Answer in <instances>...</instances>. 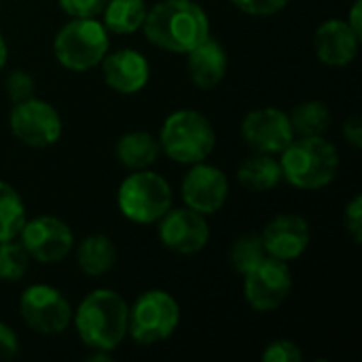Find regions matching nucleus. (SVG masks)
<instances>
[{
	"label": "nucleus",
	"instance_id": "obj_1",
	"mask_svg": "<svg viewBox=\"0 0 362 362\" xmlns=\"http://www.w3.org/2000/svg\"><path fill=\"white\" fill-rule=\"evenodd\" d=\"M144 36L170 53H189L210 36V19L195 0H161L146 11Z\"/></svg>",
	"mask_w": 362,
	"mask_h": 362
},
{
	"label": "nucleus",
	"instance_id": "obj_2",
	"mask_svg": "<svg viewBox=\"0 0 362 362\" xmlns=\"http://www.w3.org/2000/svg\"><path fill=\"white\" fill-rule=\"evenodd\" d=\"M74 329L89 350L112 352L127 335L129 305L110 288H95L85 295L72 314Z\"/></svg>",
	"mask_w": 362,
	"mask_h": 362
},
{
	"label": "nucleus",
	"instance_id": "obj_3",
	"mask_svg": "<svg viewBox=\"0 0 362 362\" xmlns=\"http://www.w3.org/2000/svg\"><path fill=\"white\" fill-rule=\"evenodd\" d=\"M278 161L282 178L301 191L322 189L339 172V151L325 136H295Z\"/></svg>",
	"mask_w": 362,
	"mask_h": 362
},
{
	"label": "nucleus",
	"instance_id": "obj_4",
	"mask_svg": "<svg viewBox=\"0 0 362 362\" xmlns=\"http://www.w3.org/2000/svg\"><path fill=\"white\" fill-rule=\"evenodd\" d=\"M159 146L172 161L193 165L212 155L216 132L206 115L189 108L176 110L161 125Z\"/></svg>",
	"mask_w": 362,
	"mask_h": 362
},
{
	"label": "nucleus",
	"instance_id": "obj_5",
	"mask_svg": "<svg viewBox=\"0 0 362 362\" xmlns=\"http://www.w3.org/2000/svg\"><path fill=\"white\" fill-rule=\"evenodd\" d=\"M108 30L95 17H72L59 28L53 38L55 59L74 72L91 70L100 66L108 53Z\"/></svg>",
	"mask_w": 362,
	"mask_h": 362
},
{
	"label": "nucleus",
	"instance_id": "obj_6",
	"mask_svg": "<svg viewBox=\"0 0 362 362\" xmlns=\"http://www.w3.org/2000/svg\"><path fill=\"white\" fill-rule=\"evenodd\" d=\"M172 202L170 182L151 170L132 172L117 191L119 212L136 225H155L172 208Z\"/></svg>",
	"mask_w": 362,
	"mask_h": 362
},
{
	"label": "nucleus",
	"instance_id": "obj_7",
	"mask_svg": "<svg viewBox=\"0 0 362 362\" xmlns=\"http://www.w3.org/2000/svg\"><path fill=\"white\" fill-rule=\"evenodd\" d=\"M180 325V305L168 291H146L129 305L127 335L138 346H153L174 335Z\"/></svg>",
	"mask_w": 362,
	"mask_h": 362
},
{
	"label": "nucleus",
	"instance_id": "obj_8",
	"mask_svg": "<svg viewBox=\"0 0 362 362\" xmlns=\"http://www.w3.org/2000/svg\"><path fill=\"white\" fill-rule=\"evenodd\" d=\"M21 320L40 335H62L72 322L68 299L49 284H32L19 297Z\"/></svg>",
	"mask_w": 362,
	"mask_h": 362
},
{
	"label": "nucleus",
	"instance_id": "obj_9",
	"mask_svg": "<svg viewBox=\"0 0 362 362\" xmlns=\"http://www.w3.org/2000/svg\"><path fill=\"white\" fill-rule=\"evenodd\" d=\"M8 125L13 136L32 148L53 146L62 138V117L59 112L45 100L28 98L23 102H15L8 115Z\"/></svg>",
	"mask_w": 362,
	"mask_h": 362
},
{
	"label": "nucleus",
	"instance_id": "obj_10",
	"mask_svg": "<svg viewBox=\"0 0 362 362\" xmlns=\"http://www.w3.org/2000/svg\"><path fill=\"white\" fill-rule=\"evenodd\" d=\"M293 288V274L286 261L265 257L257 267L244 274V297L255 312L278 310Z\"/></svg>",
	"mask_w": 362,
	"mask_h": 362
},
{
	"label": "nucleus",
	"instance_id": "obj_11",
	"mask_svg": "<svg viewBox=\"0 0 362 362\" xmlns=\"http://www.w3.org/2000/svg\"><path fill=\"white\" fill-rule=\"evenodd\" d=\"M19 242L28 250L30 259L42 265L64 261L74 248L72 229L57 216H36L25 221L19 231Z\"/></svg>",
	"mask_w": 362,
	"mask_h": 362
},
{
	"label": "nucleus",
	"instance_id": "obj_12",
	"mask_svg": "<svg viewBox=\"0 0 362 362\" xmlns=\"http://www.w3.org/2000/svg\"><path fill=\"white\" fill-rule=\"evenodd\" d=\"M180 193L187 208L204 216L216 214L229 197V180L221 168L199 161L185 174Z\"/></svg>",
	"mask_w": 362,
	"mask_h": 362
},
{
	"label": "nucleus",
	"instance_id": "obj_13",
	"mask_svg": "<svg viewBox=\"0 0 362 362\" xmlns=\"http://www.w3.org/2000/svg\"><path fill=\"white\" fill-rule=\"evenodd\" d=\"M157 223L161 244L176 255H197L210 240L206 216L187 206L170 208Z\"/></svg>",
	"mask_w": 362,
	"mask_h": 362
},
{
	"label": "nucleus",
	"instance_id": "obj_14",
	"mask_svg": "<svg viewBox=\"0 0 362 362\" xmlns=\"http://www.w3.org/2000/svg\"><path fill=\"white\" fill-rule=\"evenodd\" d=\"M242 136L255 153L280 155L295 138L288 112L265 106L250 110L242 121Z\"/></svg>",
	"mask_w": 362,
	"mask_h": 362
},
{
	"label": "nucleus",
	"instance_id": "obj_15",
	"mask_svg": "<svg viewBox=\"0 0 362 362\" xmlns=\"http://www.w3.org/2000/svg\"><path fill=\"white\" fill-rule=\"evenodd\" d=\"M261 240L267 250V257L291 263L308 250L312 233L308 221L301 214L284 212L267 223L261 233Z\"/></svg>",
	"mask_w": 362,
	"mask_h": 362
},
{
	"label": "nucleus",
	"instance_id": "obj_16",
	"mask_svg": "<svg viewBox=\"0 0 362 362\" xmlns=\"http://www.w3.org/2000/svg\"><path fill=\"white\" fill-rule=\"evenodd\" d=\"M100 64L106 85L123 95L142 91L151 78V66L146 57L136 49H119L106 53Z\"/></svg>",
	"mask_w": 362,
	"mask_h": 362
},
{
	"label": "nucleus",
	"instance_id": "obj_17",
	"mask_svg": "<svg viewBox=\"0 0 362 362\" xmlns=\"http://www.w3.org/2000/svg\"><path fill=\"white\" fill-rule=\"evenodd\" d=\"M361 36L350 28L346 19H327L318 25L314 34L316 57L333 68H344L352 64L358 55Z\"/></svg>",
	"mask_w": 362,
	"mask_h": 362
},
{
	"label": "nucleus",
	"instance_id": "obj_18",
	"mask_svg": "<svg viewBox=\"0 0 362 362\" xmlns=\"http://www.w3.org/2000/svg\"><path fill=\"white\" fill-rule=\"evenodd\" d=\"M187 72L195 87L212 89L227 74V51L225 47L208 36L195 49L187 53Z\"/></svg>",
	"mask_w": 362,
	"mask_h": 362
},
{
	"label": "nucleus",
	"instance_id": "obj_19",
	"mask_svg": "<svg viewBox=\"0 0 362 362\" xmlns=\"http://www.w3.org/2000/svg\"><path fill=\"white\" fill-rule=\"evenodd\" d=\"M115 153L123 168L136 172V170H148L159 159L161 146L153 134L136 129V132H127L119 138Z\"/></svg>",
	"mask_w": 362,
	"mask_h": 362
},
{
	"label": "nucleus",
	"instance_id": "obj_20",
	"mask_svg": "<svg viewBox=\"0 0 362 362\" xmlns=\"http://www.w3.org/2000/svg\"><path fill=\"white\" fill-rule=\"evenodd\" d=\"M280 180H282V170L276 155L252 153L238 168V182L255 193L272 191L274 187H278Z\"/></svg>",
	"mask_w": 362,
	"mask_h": 362
},
{
	"label": "nucleus",
	"instance_id": "obj_21",
	"mask_svg": "<svg viewBox=\"0 0 362 362\" xmlns=\"http://www.w3.org/2000/svg\"><path fill=\"white\" fill-rule=\"evenodd\" d=\"M76 263H78L81 272L91 278L104 276L117 263V246L112 244L110 238H106L102 233L87 235L76 246Z\"/></svg>",
	"mask_w": 362,
	"mask_h": 362
},
{
	"label": "nucleus",
	"instance_id": "obj_22",
	"mask_svg": "<svg viewBox=\"0 0 362 362\" xmlns=\"http://www.w3.org/2000/svg\"><path fill=\"white\" fill-rule=\"evenodd\" d=\"M146 11L148 8L144 0H108L102 11V23L112 34H134L142 30Z\"/></svg>",
	"mask_w": 362,
	"mask_h": 362
},
{
	"label": "nucleus",
	"instance_id": "obj_23",
	"mask_svg": "<svg viewBox=\"0 0 362 362\" xmlns=\"http://www.w3.org/2000/svg\"><path fill=\"white\" fill-rule=\"evenodd\" d=\"M288 119L295 136H325L331 127V110L320 100H305L297 104L288 112Z\"/></svg>",
	"mask_w": 362,
	"mask_h": 362
},
{
	"label": "nucleus",
	"instance_id": "obj_24",
	"mask_svg": "<svg viewBox=\"0 0 362 362\" xmlns=\"http://www.w3.org/2000/svg\"><path fill=\"white\" fill-rule=\"evenodd\" d=\"M25 216V206L19 193L4 180H0V242L19 238Z\"/></svg>",
	"mask_w": 362,
	"mask_h": 362
},
{
	"label": "nucleus",
	"instance_id": "obj_25",
	"mask_svg": "<svg viewBox=\"0 0 362 362\" xmlns=\"http://www.w3.org/2000/svg\"><path fill=\"white\" fill-rule=\"evenodd\" d=\"M229 257H231L233 269L240 276H244V274H248L252 267H257L267 257V250L263 246L261 235H257V233H244V235L235 238Z\"/></svg>",
	"mask_w": 362,
	"mask_h": 362
},
{
	"label": "nucleus",
	"instance_id": "obj_26",
	"mask_svg": "<svg viewBox=\"0 0 362 362\" xmlns=\"http://www.w3.org/2000/svg\"><path fill=\"white\" fill-rule=\"evenodd\" d=\"M30 261L32 259L28 250L17 238L0 242V280L2 282H19L25 276Z\"/></svg>",
	"mask_w": 362,
	"mask_h": 362
},
{
	"label": "nucleus",
	"instance_id": "obj_27",
	"mask_svg": "<svg viewBox=\"0 0 362 362\" xmlns=\"http://www.w3.org/2000/svg\"><path fill=\"white\" fill-rule=\"evenodd\" d=\"M4 89H6V95L11 98V102L15 104V102H23V100L32 98L34 89H36V83H34L30 72L13 70L4 81Z\"/></svg>",
	"mask_w": 362,
	"mask_h": 362
},
{
	"label": "nucleus",
	"instance_id": "obj_28",
	"mask_svg": "<svg viewBox=\"0 0 362 362\" xmlns=\"http://www.w3.org/2000/svg\"><path fill=\"white\" fill-rule=\"evenodd\" d=\"M261 358H263V362H301L303 361V352L291 339H276L265 348Z\"/></svg>",
	"mask_w": 362,
	"mask_h": 362
},
{
	"label": "nucleus",
	"instance_id": "obj_29",
	"mask_svg": "<svg viewBox=\"0 0 362 362\" xmlns=\"http://www.w3.org/2000/svg\"><path fill=\"white\" fill-rule=\"evenodd\" d=\"M242 13L246 15H257V17H267L274 13H280L288 0H231Z\"/></svg>",
	"mask_w": 362,
	"mask_h": 362
},
{
	"label": "nucleus",
	"instance_id": "obj_30",
	"mask_svg": "<svg viewBox=\"0 0 362 362\" xmlns=\"http://www.w3.org/2000/svg\"><path fill=\"white\" fill-rule=\"evenodd\" d=\"M64 13L70 17H98L108 0H57Z\"/></svg>",
	"mask_w": 362,
	"mask_h": 362
},
{
	"label": "nucleus",
	"instance_id": "obj_31",
	"mask_svg": "<svg viewBox=\"0 0 362 362\" xmlns=\"http://www.w3.org/2000/svg\"><path fill=\"white\" fill-rule=\"evenodd\" d=\"M344 223L348 233L352 235L354 244L362 242V195H354L352 202L346 206V214H344Z\"/></svg>",
	"mask_w": 362,
	"mask_h": 362
},
{
	"label": "nucleus",
	"instance_id": "obj_32",
	"mask_svg": "<svg viewBox=\"0 0 362 362\" xmlns=\"http://www.w3.org/2000/svg\"><path fill=\"white\" fill-rule=\"evenodd\" d=\"M19 354V339H17V333L0 322V361H11Z\"/></svg>",
	"mask_w": 362,
	"mask_h": 362
},
{
	"label": "nucleus",
	"instance_id": "obj_33",
	"mask_svg": "<svg viewBox=\"0 0 362 362\" xmlns=\"http://www.w3.org/2000/svg\"><path fill=\"white\" fill-rule=\"evenodd\" d=\"M344 136L346 140L354 146V148H361L362 146V123L358 117H350L344 125Z\"/></svg>",
	"mask_w": 362,
	"mask_h": 362
},
{
	"label": "nucleus",
	"instance_id": "obj_34",
	"mask_svg": "<svg viewBox=\"0 0 362 362\" xmlns=\"http://www.w3.org/2000/svg\"><path fill=\"white\" fill-rule=\"evenodd\" d=\"M361 8H362V2L361 0H354V4H352V11H350V17L346 19L348 23H350V28L358 34L362 38V19H361Z\"/></svg>",
	"mask_w": 362,
	"mask_h": 362
},
{
	"label": "nucleus",
	"instance_id": "obj_35",
	"mask_svg": "<svg viewBox=\"0 0 362 362\" xmlns=\"http://www.w3.org/2000/svg\"><path fill=\"white\" fill-rule=\"evenodd\" d=\"M6 59H8V47H6V40H4V36L0 34V70L6 66Z\"/></svg>",
	"mask_w": 362,
	"mask_h": 362
}]
</instances>
